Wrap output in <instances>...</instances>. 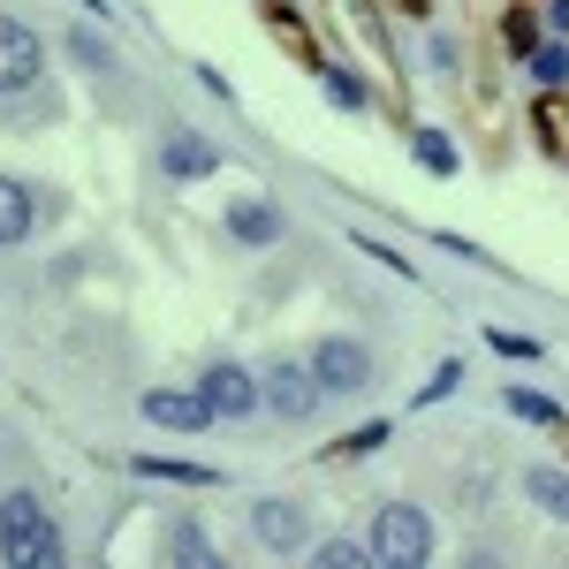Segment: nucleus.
<instances>
[{"label": "nucleus", "instance_id": "21", "mask_svg": "<svg viewBox=\"0 0 569 569\" xmlns=\"http://www.w3.org/2000/svg\"><path fill=\"white\" fill-rule=\"evenodd\" d=\"M501 402H509V418H525V426H547V433H562V426H569V410L555 402V395H539V388H501Z\"/></svg>", "mask_w": 569, "mask_h": 569}, {"label": "nucleus", "instance_id": "9", "mask_svg": "<svg viewBox=\"0 0 569 569\" xmlns=\"http://www.w3.org/2000/svg\"><path fill=\"white\" fill-rule=\"evenodd\" d=\"M137 410H144V426H160V433H206V426H213V402L198 388H144Z\"/></svg>", "mask_w": 569, "mask_h": 569}, {"label": "nucleus", "instance_id": "22", "mask_svg": "<svg viewBox=\"0 0 569 569\" xmlns=\"http://www.w3.org/2000/svg\"><path fill=\"white\" fill-rule=\"evenodd\" d=\"M525 69L539 77V91H569V39H555V31H547V39H539V53H531Z\"/></svg>", "mask_w": 569, "mask_h": 569}, {"label": "nucleus", "instance_id": "30", "mask_svg": "<svg viewBox=\"0 0 569 569\" xmlns=\"http://www.w3.org/2000/svg\"><path fill=\"white\" fill-rule=\"evenodd\" d=\"M539 16H547V31H555V39H569V0H539Z\"/></svg>", "mask_w": 569, "mask_h": 569}, {"label": "nucleus", "instance_id": "15", "mask_svg": "<svg viewBox=\"0 0 569 569\" xmlns=\"http://www.w3.org/2000/svg\"><path fill=\"white\" fill-rule=\"evenodd\" d=\"M525 122H531V137H539V152H547L555 168H569V91H539Z\"/></svg>", "mask_w": 569, "mask_h": 569}, {"label": "nucleus", "instance_id": "17", "mask_svg": "<svg viewBox=\"0 0 569 569\" xmlns=\"http://www.w3.org/2000/svg\"><path fill=\"white\" fill-rule=\"evenodd\" d=\"M311 77H319V91H327L342 114H372V77H365V69H350V61H335V53H327Z\"/></svg>", "mask_w": 569, "mask_h": 569}, {"label": "nucleus", "instance_id": "13", "mask_svg": "<svg viewBox=\"0 0 569 569\" xmlns=\"http://www.w3.org/2000/svg\"><path fill=\"white\" fill-rule=\"evenodd\" d=\"M539 39H547V16H539L531 0H501V8H493V46H501L509 61H531Z\"/></svg>", "mask_w": 569, "mask_h": 569}, {"label": "nucleus", "instance_id": "29", "mask_svg": "<svg viewBox=\"0 0 569 569\" xmlns=\"http://www.w3.org/2000/svg\"><path fill=\"white\" fill-rule=\"evenodd\" d=\"M433 243H440V251H448V259H471V266H486V251H479V243H471V236H448V228H440Z\"/></svg>", "mask_w": 569, "mask_h": 569}, {"label": "nucleus", "instance_id": "20", "mask_svg": "<svg viewBox=\"0 0 569 569\" xmlns=\"http://www.w3.org/2000/svg\"><path fill=\"white\" fill-rule=\"evenodd\" d=\"M388 440H395V418H365L357 433L327 440V448H319V463H365V456H372V448H388Z\"/></svg>", "mask_w": 569, "mask_h": 569}, {"label": "nucleus", "instance_id": "23", "mask_svg": "<svg viewBox=\"0 0 569 569\" xmlns=\"http://www.w3.org/2000/svg\"><path fill=\"white\" fill-rule=\"evenodd\" d=\"M69 53H77L84 69H99V77H114V69H122V53L99 39V23H77V31H69Z\"/></svg>", "mask_w": 569, "mask_h": 569}, {"label": "nucleus", "instance_id": "26", "mask_svg": "<svg viewBox=\"0 0 569 569\" xmlns=\"http://www.w3.org/2000/svg\"><path fill=\"white\" fill-rule=\"evenodd\" d=\"M486 350L493 357H509V365H539V342H531V335H509V327H486Z\"/></svg>", "mask_w": 569, "mask_h": 569}, {"label": "nucleus", "instance_id": "10", "mask_svg": "<svg viewBox=\"0 0 569 569\" xmlns=\"http://www.w3.org/2000/svg\"><path fill=\"white\" fill-rule=\"evenodd\" d=\"M220 228H228V243L266 251V243H281V236H289V213H281L273 198H259V190H251V198H236V206L220 213Z\"/></svg>", "mask_w": 569, "mask_h": 569}, {"label": "nucleus", "instance_id": "18", "mask_svg": "<svg viewBox=\"0 0 569 569\" xmlns=\"http://www.w3.org/2000/svg\"><path fill=\"white\" fill-rule=\"evenodd\" d=\"M137 479H168V486H190V493H213L220 471L213 463H182V456H130Z\"/></svg>", "mask_w": 569, "mask_h": 569}, {"label": "nucleus", "instance_id": "32", "mask_svg": "<svg viewBox=\"0 0 569 569\" xmlns=\"http://www.w3.org/2000/svg\"><path fill=\"white\" fill-rule=\"evenodd\" d=\"M395 8H402L410 23H433V0H395Z\"/></svg>", "mask_w": 569, "mask_h": 569}, {"label": "nucleus", "instance_id": "16", "mask_svg": "<svg viewBox=\"0 0 569 569\" xmlns=\"http://www.w3.org/2000/svg\"><path fill=\"white\" fill-rule=\"evenodd\" d=\"M410 160H418V168H426L433 182L463 176V144L440 130V122H410Z\"/></svg>", "mask_w": 569, "mask_h": 569}, {"label": "nucleus", "instance_id": "4", "mask_svg": "<svg viewBox=\"0 0 569 569\" xmlns=\"http://www.w3.org/2000/svg\"><path fill=\"white\" fill-rule=\"evenodd\" d=\"M243 525H251V547H266V555H311V509L289 493H259Z\"/></svg>", "mask_w": 569, "mask_h": 569}, {"label": "nucleus", "instance_id": "19", "mask_svg": "<svg viewBox=\"0 0 569 569\" xmlns=\"http://www.w3.org/2000/svg\"><path fill=\"white\" fill-rule=\"evenodd\" d=\"M525 501L539 509V517L569 525V471H562V463H531V471H525Z\"/></svg>", "mask_w": 569, "mask_h": 569}, {"label": "nucleus", "instance_id": "5", "mask_svg": "<svg viewBox=\"0 0 569 569\" xmlns=\"http://www.w3.org/2000/svg\"><path fill=\"white\" fill-rule=\"evenodd\" d=\"M372 342H357V335H327V342H311V372H319V388H327V402L335 395H365L372 388Z\"/></svg>", "mask_w": 569, "mask_h": 569}, {"label": "nucleus", "instance_id": "11", "mask_svg": "<svg viewBox=\"0 0 569 569\" xmlns=\"http://www.w3.org/2000/svg\"><path fill=\"white\" fill-rule=\"evenodd\" d=\"M160 176H168V182H213V176H220L213 137H198V130H168V144H160Z\"/></svg>", "mask_w": 569, "mask_h": 569}, {"label": "nucleus", "instance_id": "3", "mask_svg": "<svg viewBox=\"0 0 569 569\" xmlns=\"http://www.w3.org/2000/svg\"><path fill=\"white\" fill-rule=\"evenodd\" d=\"M259 395H266V418H281V426H311V418H319V402H327L319 372H311V350L305 357H297V350L266 357Z\"/></svg>", "mask_w": 569, "mask_h": 569}, {"label": "nucleus", "instance_id": "24", "mask_svg": "<svg viewBox=\"0 0 569 569\" xmlns=\"http://www.w3.org/2000/svg\"><path fill=\"white\" fill-rule=\"evenodd\" d=\"M311 562L319 569H365L372 547H365V539H311Z\"/></svg>", "mask_w": 569, "mask_h": 569}, {"label": "nucleus", "instance_id": "2", "mask_svg": "<svg viewBox=\"0 0 569 569\" xmlns=\"http://www.w3.org/2000/svg\"><path fill=\"white\" fill-rule=\"evenodd\" d=\"M365 547H372L380 569H426L433 547H440V531H433V517H426L418 501H380L372 525H365Z\"/></svg>", "mask_w": 569, "mask_h": 569}, {"label": "nucleus", "instance_id": "31", "mask_svg": "<svg viewBox=\"0 0 569 569\" xmlns=\"http://www.w3.org/2000/svg\"><path fill=\"white\" fill-rule=\"evenodd\" d=\"M198 84H206V91H213V99H236V84H228V77H220V69H213V61H198Z\"/></svg>", "mask_w": 569, "mask_h": 569}, {"label": "nucleus", "instance_id": "8", "mask_svg": "<svg viewBox=\"0 0 569 569\" xmlns=\"http://www.w3.org/2000/svg\"><path fill=\"white\" fill-rule=\"evenodd\" d=\"M198 395L213 402V418H259V410H266L259 372H251V365H236V357H213V365L198 372Z\"/></svg>", "mask_w": 569, "mask_h": 569}, {"label": "nucleus", "instance_id": "12", "mask_svg": "<svg viewBox=\"0 0 569 569\" xmlns=\"http://www.w3.org/2000/svg\"><path fill=\"white\" fill-rule=\"evenodd\" d=\"M160 555H168L176 569H220L213 531H206V517H190V509H176V517H168V531H160Z\"/></svg>", "mask_w": 569, "mask_h": 569}, {"label": "nucleus", "instance_id": "6", "mask_svg": "<svg viewBox=\"0 0 569 569\" xmlns=\"http://www.w3.org/2000/svg\"><path fill=\"white\" fill-rule=\"evenodd\" d=\"M259 23L297 69H319V61H327V23H311L297 0H259Z\"/></svg>", "mask_w": 569, "mask_h": 569}, {"label": "nucleus", "instance_id": "25", "mask_svg": "<svg viewBox=\"0 0 569 569\" xmlns=\"http://www.w3.org/2000/svg\"><path fill=\"white\" fill-rule=\"evenodd\" d=\"M456 388H463V357H440V365H433V380L418 388V410H433V402H448Z\"/></svg>", "mask_w": 569, "mask_h": 569}, {"label": "nucleus", "instance_id": "7", "mask_svg": "<svg viewBox=\"0 0 569 569\" xmlns=\"http://www.w3.org/2000/svg\"><path fill=\"white\" fill-rule=\"evenodd\" d=\"M46 84V39L23 23V16H0V99Z\"/></svg>", "mask_w": 569, "mask_h": 569}, {"label": "nucleus", "instance_id": "27", "mask_svg": "<svg viewBox=\"0 0 569 569\" xmlns=\"http://www.w3.org/2000/svg\"><path fill=\"white\" fill-rule=\"evenodd\" d=\"M426 61H433L440 77H463V46L448 39V31H433V39H426Z\"/></svg>", "mask_w": 569, "mask_h": 569}, {"label": "nucleus", "instance_id": "14", "mask_svg": "<svg viewBox=\"0 0 569 569\" xmlns=\"http://www.w3.org/2000/svg\"><path fill=\"white\" fill-rule=\"evenodd\" d=\"M39 190L23 176H0V251H16V243H31V228H39Z\"/></svg>", "mask_w": 569, "mask_h": 569}, {"label": "nucleus", "instance_id": "28", "mask_svg": "<svg viewBox=\"0 0 569 569\" xmlns=\"http://www.w3.org/2000/svg\"><path fill=\"white\" fill-rule=\"evenodd\" d=\"M357 251H365V259H380V266H388V273H402V281H418V266L402 259V251H388L380 236H357Z\"/></svg>", "mask_w": 569, "mask_h": 569}, {"label": "nucleus", "instance_id": "1", "mask_svg": "<svg viewBox=\"0 0 569 569\" xmlns=\"http://www.w3.org/2000/svg\"><path fill=\"white\" fill-rule=\"evenodd\" d=\"M0 562L8 569H61L69 562V539L53 525L46 493H31V486H8L0 493Z\"/></svg>", "mask_w": 569, "mask_h": 569}, {"label": "nucleus", "instance_id": "34", "mask_svg": "<svg viewBox=\"0 0 569 569\" xmlns=\"http://www.w3.org/2000/svg\"><path fill=\"white\" fill-rule=\"evenodd\" d=\"M562 433H569V426H562Z\"/></svg>", "mask_w": 569, "mask_h": 569}, {"label": "nucleus", "instance_id": "33", "mask_svg": "<svg viewBox=\"0 0 569 569\" xmlns=\"http://www.w3.org/2000/svg\"><path fill=\"white\" fill-rule=\"evenodd\" d=\"M77 8H84L91 23H114V0H77Z\"/></svg>", "mask_w": 569, "mask_h": 569}]
</instances>
